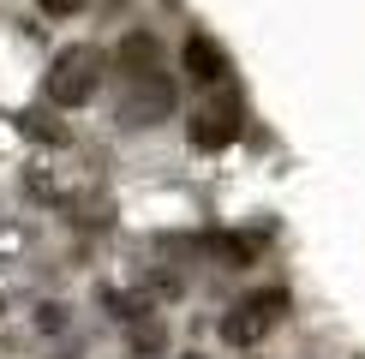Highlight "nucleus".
Returning a JSON list of instances; mask_svg holds the SVG:
<instances>
[{"instance_id": "1", "label": "nucleus", "mask_w": 365, "mask_h": 359, "mask_svg": "<svg viewBox=\"0 0 365 359\" xmlns=\"http://www.w3.org/2000/svg\"><path fill=\"white\" fill-rule=\"evenodd\" d=\"M102 48H90V42H72V48H60L48 60V78H42V90H48L54 108H84L90 96L102 90Z\"/></svg>"}, {"instance_id": "2", "label": "nucleus", "mask_w": 365, "mask_h": 359, "mask_svg": "<svg viewBox=\"0 0 365 359\" xmlns=\"http://www.w3.org/2000/svg\"><path fill=\"white\" fill-rule=\"evenodd\" d=\"M282 318H287V293H282V288H257V293L240 299V306H227L222 341H227V348H257V341H264Z\"/></svg>"}, {"instance_id": "3", "label": "nucleus", "mask_w": 365, "mask_h": 359, "mask_svg": "<svg viewBox=\"0 0 365 359\" xmlns=\"http://www.w3.org/2000/svg\"><path fill=\"white\" fill-rule=\"evenodd\" d=\"M114 120L132 126V132H150V126H162V120H174V78H168V66L126 78V96H120Z\"/></svg>"}, {"instance_id": "4", "label": "nucleus", "mask_w": 365, "mask_h": 359, "mask_svg": "<svg viewBox=\"0 0 365 359\" xmlns=\"http://www.w3.org/2000/svg\"><path fill=\"white\" fill-rule=\"evenodd\" d=\"M246 132V108H240L234 96H216V102H204L192 120H186V138L197 144V150H227Z\"/></svg>"}, {"instance_id": "5", "label": "nucleus", "mask_w": 365, "mask_h": 359, "mask_svg": "<svg viewBox=\"0 0 365 359\" xmlns=\"http://www.w3.org/2000/svg\"><path fill=\"white\" fill-rule=\"evenodd\" d=\"M180 72H186L197 90H216L234 66H227V54H222L210 36H186V42H180Z\"/></svg>"}, {"instance_id": "6", "label": "nucleus", "mask_w": 365, "mask_h": 359, "mask_svg": "<svg viewBox=\"0 0 365 359\" xmlns=\"http://www.w3.org/2000/svg\"><path fill=\"white\" fill-rule=\"evenodd\" d=\"M114 60H120L126 78H138V72H162V42L150 36V30H126L120 48H114Z\"/></svg>"}, {"instance_id": "7", "label": "nucleus", "mask_w": 365, "mask_h": 359, "mask_svg": "<svg viewBox=\"0 0 365 359\" xmlns=\"http://www.w3.org/2000/svg\"><path fill=\"white\" fill-rule=\"evenodd\" d=\"M132 348H138V353H162V323L150 318V311L132 318Z\"/></svg>"}, {"instance_id": "8", "label": "nucleus", "mask_w": 365, "mask_h": 359, "mask_svg": "<svg viewBox=\"0 0 365 359\" xmlns=\"http://www.w3.org/2000/svg\"><path fill=\"white\" fill-rule=\"evenodd\" d=\"M24 132H30V138H42V144H66V126H54L48 114H30Z\"/></svg>"}, {"instance_id": "9", "label": "nucleus", "mask_w": 365, "mask_h": 359, "mask_svg": "<svg viewBox=\"0 0 365 359\" xmlns=\"http://www.w3.org/2000/svg\"><path fill=\"white\" fill-rule=\"evenodd\" d=\"M42 12H48V19H78V12L90 6V0H36Z\"/></svg>"}, {"instance_id": "10", "label": "nucleus", "mask_w": 365, "mask_h": 359, "mask_svg": "<svg viewBox=\"0 0 365 359\" xmlns=\"http://www.w3.org/2000/svg\"><path fill=\"white\" fill-rule=\"evenodd\" d=\"M42 329H66V306H42Z\"/></svg>"}, {"instance_id": "11", "label": "nucleus", "mask_w": 365, "mask_h": 359, "mask_svg": "<svg viewBox=\"0 0 365 359\" xmlns=\"http://www.w3.org/2000/svg\"><path fill=\"white\" fill-rule=\"evenodd\" d=\"M186 359H197V353H186Z\"/></svg>"}]
</instances>
